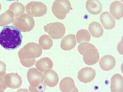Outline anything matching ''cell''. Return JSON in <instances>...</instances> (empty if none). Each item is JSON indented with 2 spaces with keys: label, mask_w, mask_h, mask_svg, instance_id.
Listing matches in <instances>:
<instances>
[{
  "label": "cell",
  "mask_w": 123,
  "mask_h": 92,
  "mask_svg": "<svg viewBox=\"0 0 123 92\" xmlns=\"http://www.w3.org/2000/svg\"><path fill=\"white\" fill-rule=\"evenodd\" d=\"M100 68L103 71H109L113 69L116 65L114 57L111 55H105L101 58L99 62Z\"/></svg>",
  "instance_id": "7c38bea8"
},
{
  "label": "cell",
  "mask_w": 123,
  "mask_h": 92,
  "mask_svg": "<svg viewBox=\"0 0 123 92\" xmlns=\"http://www.w3.org/2000/svg\"><path fill=\"white\" fill-rule=\"evenodd\" d=\"M91 39V35L87 30L81 29L76 33V41L79 44L83 43L89 42Z\"/></svg>",
  "instance_id": "cb8c5ba5"
},
{
  "label": "cell",
  "mask_w": 123,
  "mask_h": 92,
  "mask_svg": "<svg viewBox=\"0 0 123 92\" xmlns=\"http://www.w3.org/2000/svg\"><path fill=\"white\" fill-rule=\"evenodd\" d=\"M43 28L50 38L53 39H59L63 38L66 31L64 25L60 22L48 23L44 26Z\"/></svg>",
  "instance_id": "8992f818"
},
{
  "label": "cell",
  "mask_w": 123,
  "mask_h": 92,
  "mask_svg": "<svg viewBox=\"0 0 123 92\" xmlns=\"http://www.w3.org/2000/svg\"><path fill=\"white\" fill-rule=\"evenodd\" d=\"M0 92H3V90H1L0 89Z\"/></svg>",
  "instance_id": "1f68e13d"
},
{
  "label": "cell",
  "mask_w": 123,
  "mask_h": 92,
  "mask_svg": "<svg viewBox=\"0 0 123 92\" xmlns=\"http://www.w3.org/2000/svg\"><path fill=\"white\" fill-rule=\"evenodd\" d=\"M96 75L95 69L91 67H86L79 71L78 73V78L81 82L86 84L93 80Z\"/></svg>",
  "instance_id": "9c48e42d"
},
{
  "label": "cell",
  "mask_w": 123,
  "mask_h": 92,
  "mask_svg": "<svg viewBox=\"0 0 123 92\" xmlns=\"http://www.w3.org/2000/svg\"><path fill=\"white\" fill-rule=\"evenodd\" d=\"M38 44L43 49L48 50L51 49L53 46V41L49 35L44 34L39 38Z\"/></svg>",
  "instance_id": "603a6c76"
},
{
  "label": "cell",
  "mask_w": 123,
  "mask_h": 92,
  "mask_svg": "<svg viewBox=\"0 0 123 92\" xmlns=\"http://www.w3.org/2000/svg\"><path fill=\"white\" fill-rule=\"evenodd\" d=\"M83 60L87 65L92 66L96 64L99 60V54L97 49H89L83 54Z\"/></svg>",
  "instance_id": "30bf717a"
},
{
  "label": "cell",
  "mask_w": 123,
  "mask_h": 92,
  "mask_svg": "<svg viewBox=\"0 0 123 92\" xmlns=\"http://www.w3.org/2000/svg\"><path fill=\"white\" fill-rule=\"evenodd\" d=\"M25 10L28 15L32 17H40L47 13L46 5L41 1H32L26 4Z\"/></svg>",
  "instance_id": "5b68a950"
},
{
  "label": "cell",
  "mask_w": 123,
  "mask_h": 92,
  "mask_svg": "<svg viewBox=\"0 0 123 92\" xmlns=\"http://www.w3.org/2000/svg\"><path fill=\"white\" fill-rule=\"evenodd\" d=\"M22 38L21 31L14 26H5L0 32V44L5 49L14 50L21 45Z\"/></svg>",
  "instance_id": "6da1fadb"
},
{
  "label": "cell",
  "mask_w": 123,
  "mask_h": 92,
  "mask_svg": "<svg viewBox=\"0 0 123 92\" xmlns=\"http://www.w3.org/2000/svg\"><path fill=\"white\" fill-rule=\"evenodd\" d=\"M72 9V6L68 0H57L54 1L52 6V11L54 16L61 20L64 19L67 14Z\"/></svg>",
  "instance_id": "277c9868"
},
{
  "label": "cell",
  "mask_w": 123,
  "mask_h": 92,
  "mask_svg": "<svg viewBox=\"0 0 123 92\" xmlns=\"http://www.w3.org/2000/svg\"><path fill=\"white\" fill-rule=\"evenodd\" d=\"M88 30L92 36L96 38L101 37L104 33L102 26L97 22L94 21L90 23Z\"/></svg>",
  "instance_id": "ffe728a7"
},
{
  "label": "cell",
  "mask_w": 123,
  "mask_h": 92,
  "mask_svg": "<svg viewBox=\"0 0 123 92\" xmlns=\"http://www.w3.org/2000/svg\"><path fill=\"white\" fill-rule=\"evenodd\" d=\"M96 49V47L93 44L88 43H83L80 44L78 46V49L79 52L81 55H83L84 53L89 49Z\"/></svg>",
  "instance_id": "d4e9b609"
},
{
  "label": "cell",
  "mask_w": 123,
  "mask_h": 92,
  "mask_svg": "<svg viewBox=\"0 0 123 92\" xmlns=\"http://www.w3.org/2000/svg\"><path fill=\"white\" fill-rule=\"evenodd\" d=\"M35 66L36 69L43 73L46 70L52 69L53 62L49 58H43L36 62Z\"/></svg>",
  "instance_id": "e0dca14e"
},
{
  "label": "cell",
  "mask_w": 123,
  "mask_h": 92,
  "mask_svg": "<svg viewBox=\"0 0 123 92\" xmlns=\"http://www.w3.org/2000/svg\"><path fill=\"white\" fill-rule=\"evenodd\" d=\"M4 76L0 77V89L3 91H4L6 88H8V87L6 86L5 83Z\"/></svg>",
  "instance_id": "83f0119b"
},
{
  "label": "cell",
  "mask_w": 123,
  "mask_h": 92,
  "mask_svg": "<svg viewBox=\"0 0 123 92\" xmlns=\"http://www.w3.org/2000/svg\"><path fill=\"white\" fill-rule=\"evenodd\" d=\"M4 81L8 87L12 89L19 88L22 84L21 77L16 73H6L4 76Z\"/></svg>",
  "instance_id": "ba28073f"
},
{
  "label": "cell",
  "mask_w": 123,
  "mask_h": 92,
  "mask_svg": "<svg viewBox=\"0 0 123 92\" xmlns=\"http://www.w3.org/2000/svg\"><path fill=\"white\" fill-rule=\"evenodd\" d=\"M44 82L46 85L50 87L56 86L59 82V76L56 72L52 69L46 70L44 73Z\"/></svg>",
  "instance_id": "8fae6325"
},
{
  "label": "cell",
  "mask_w": 123,
  "mask_h": 92,
  "mask_svg": "<svg viewBox=\"0 0 123 92\" xmlns=\"http://www.w3.org/2000/svg\"><path fill=\"white\" fill-rule=\"evenodd\" d=\"M1 5L0 3V11L1 9Z\"/></svg>",
  "instance_id": "4dcf8cb0"
},
{
  "label": "cell",
  "mask_w": 123,
  "mask_h": 92,
  "mask_svg": "<svg viewBox=\"0 0 123 92\" xmlns=\"http://www.w3.org/2000/svg\"><path fill=\"white\" fill-rule=\"evenodd\" d=\"M25 7L22 3L15 1L13 2L9 7V10L12 11L15 18L18 17L25 12Z\"/></svg>",
  "instance_id": "7402d4cb"
},
{
  "label": "cell",
  "mask_w": 123,
  "mask_h": 92,
  "mask_svg": "<svg viewBox=\"0 0 123 92\" xmlns=\"http://www.w3.org/2000/svg\"><path fill=\"white\" fill-rule=\"evenodd\" d=\"M27 77L30 85L35 87L43 83L45 79L44 75L35 68L29 69L27 72Z\"/></svg>",
  "instance_id": "52a82bcc"
},
{
  "label": "cell",
  "mask_w": 123,
  "mask_h": 92,
  "mask_svg": "<svg viewBox=\"0 0 123 92\" xmlns=\"http://www.w3.org/2000/svg\"><path fill=\"white\" fill-rule=\"evenodd\" d=\"M16 92H29L27 89H20L18 90Z\"/></svg>",
  "instance_id": "f1b7e54d"
},
{
  "label": "cell",
  "mask_w": 123,
  "mask_h": 92,
  "mask_svg": "<svg viewBox=\"0 0 123 92\" xmlns=\"http://www.w3.org/2000/svg\"><path fill=\"white\" fill-rule=\"evenodd\" d=\"M14 14L12 11L6 10L4 13L0 15V26L5 27L13 22Z\"/></svg>",
  "instance_id": "44dd1931"
},
{
  "label": "cell",
  "mask_w": 123,
  "mask_h": 92,
  "mask_svg": "<svg viewBox=\"0 0 123 92\" xmlns=\"http://www.w3.org/2000/svg\"><path fill=\"white\" fill-rule=\"evenodd\" d=\"M42 53L43 50L39 45L32 42L21 48L18 54L21 65L25 67L30 68L35 65L36 58L40 57Z\"/></svg>",
  "instance_id": "7a4b0ae2"
},
{
  "label": "cell",
  "mask_w": 123,
  "mask_h": 92,
  "mask_svg": "<svg viewBox=\"0 0 123 92\" xmlns=\"http://www.w3.org/2000/svg\"><path fill=\"white\" fill-rule=\"evenodd\" d=\"M86 10L92 15H98L101 13L102 6L100 1L97 0H88L86 3Z\"/></svg>",
  "instance_id": "ac0fdd59"
},
{
  "label": "cell",
  "mask_w": 123,
  "mask_h": 92,
  "mask_svg": "<svg viewBox=\"0 0 123 92\" xmlns=\"http://www.w3.org/2000/svg\"><path fill=\"white\" fill-rule=\"evenodd\" d=\"M111 92H123V78L122 75L116 74L111 79L110 86Z\"/></svg>",
  "instance_id": "4fadbf2b"
},
{
  "label": "cell",
  "mask_w": 123,
  "mask_h": 92,
  "mask_svg": "<svg viewBox=\"0 0 123 92\" xmlns=\"http://www.w3.org/2000/svg\"><path fill=\"white\" fill-rule=\"evenodd\" d=\"M46 86L43 82L38 86L35 87L30 85L28 90L30 92H43L46 89Z\"/></svg>",
  "instance_id": "484cf974"
},
{
  "label": "cell",
  "mask_w": 123,
  "mask_h": 92,
  "mask_svg": "<svg viewBox=\"0 0 123 92\" xmlns=\"http://www.w3.org/2000/svg\"><path fill=\"white\" fill-rule=\"evenodd\" d=\"M76 45L75 36L70 34L66 36L61 41L60 46L62 50L68 51L73 49Z\"/></svg>",
  "instance_id": "2e32d148"
},
{
  "label": "cell",
  "mask_w": 123,
  "mask_h": 92,
  "mask_svg": "<svg viewBox=\"0 0 123 92\" xmlns=\"http://www.w3.org/2000/svg\"><path fill=\"white\" fill-rule=\"evenodd\" d=\"M100 20L104 28L106 30H111L115 26V21L108 12L102 13L100 16Z\"/></svg>",
  "instance_id": "9a60e30c"
},
{
  "label": "cell",
  "mask_w": 123,
  "mask_h": 92,
  "mask_svg": "<svg viewBox=\"0 0 123 92\" xmlns=\"http://www.w3.org/2000/svg\"><path fill=\"white\" fill-rule=\"evenodd\" d=\"M13 25L21 32H29L33 30L35 26V20L32 17L25 13L20 16L15 18Z\"/></svg>",
  "instance_id": "3957f363"
},
{
  "label": "cell",
  "mask_w": 123,
  "mask_h": 92,
  "mask_svg": "<svg viewBox=\"0 0 123 92\" xmlns=\"http://www.w3.org/2000/svg\"><path fill=\"white\" fill-rule=\"evenodd\" d=\"M79 92L78 90V89H77V87H75V88H74V89L73 90L72 92Z\"/></svg>",
  "instance_id": "f546056e"
},
{
  "label": "cell",
  "mask_w": 123,
  "mask_h": 92,
  "mask_svg": "<svg viewBox=\"0 0 123 92\" xmlns=\"http://www.w3.org/2000/svg\"><path fill=\"white\" fill-rule=\"evenodd\" d=\"M6 65L3 62L0 61V77L3 76L6 74Z\"/></svg>",
  "instance_id": "4316f807"
},
{
  "label": "cell",
  "mask_w": 123,
  "mask_h": 92,
  "mask_svg": "<svg viewBox=\"0 0 123 92\" xmlns=\"http://www.w3.org/2000/svg\"><path fill=\"white\" fill-rule=\"evenodd\" d=\"M75 87L74 80L71 77H65L60 83V89L62 92H71L74 89Z\"/></svg>",
  "instance_id": "d6986e66"
},
{
  "label": "cell",
  "mask_w": 123,
  "mask_h": 92,
  "mask_svg": "<svg viewBox=\"0 0 123 92\" xmlns=\"http://www.w3.org/2000/svg\"><path fill=\"white\" fill-rule=\"evenodd\" d=\"M110 12L113 17L117 20L123 18V4L119 1L112 2L110 6Z\"/></svg>",
  "instance_id": "5bb4252c"
}]
</instances>
